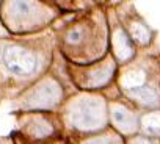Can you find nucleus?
<instances>
[{
    "label": "nucleus",
    "instance_id": "nucleus-1",
    "mask_svg": "<svg viewBox=\"0 0 160 144\" xmlns=\"http://www.w3.org/2000/svg\"><path fill=\"white\" fill-rule=\"evenodd\" d=\"M5 64L14 74H30L35 69V56L19 47H10L5 52Z\"/></svg>",
    "mask_w": 160,
    "mask_h": 144
},
{
    "label": "nucleus",
    "instance_id": "nucleus-2",
    "mask_svg": "<svg viewBox=\"0 0 160 144\" xmlns=\"http://www.w3.org/2000/svg\"><path fill=\"white\" fill-rule=\"evenodd\" d=\"M77 38H78V33H75V31L69 35V39H77Z\"/></svg>",
    "mask_w": 160,
    "mask_h": 144
}]
</instances>
